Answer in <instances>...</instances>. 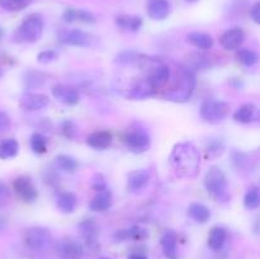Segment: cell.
<instances>
[{"mask_svg": "<svg viewBox=\"0 0 260 259\" xmlns=\"http://www.w3.org/2000/svg\"><path fill=\"white\" fill-rule=\"evenodd\" d=\"M170 165L180 178H194L200 172L201 154L193 142H178L169 156Z\"/></svg>", "mask_w": 260, "mask_h": 259, "instance_id": "cell-1", "label": "cell"}, {"mask_svg": "<svg viewBox=\"0 0 260 259\" xmlns=\"http://www.w3.org/2000/svg\"><path fill=\"white\" fill-rule=\"evenodd\" d=\"M196 89V76L192 69L182 68L178 69L173 85L169 86L164 93V98L167 101L175 102V103H184L189 101Z\"/></svg>", "mask_w": 260, "mask_h": 259, "instance_id": "cell-2", "label": "cell"}, {"mask_svg": "<svg viewBox=\"0 0 260 259\" xmlns=\"http://www.w3.org/2000/svg\"><path fill=\"white\" fill-rule=\"evenodd\" d=\"M45 22L38 13L27 15L13 35V40L17 43H35L42 37Z\"/></svg>", "mask_w": 260, "mask_h": 259, "instance_id": "cell-3", "label": "cell"}, {"mask_svg": "<svg viewBox=\"0 0 260 259\" xmlns=\"http://www.w3.org/2000/svg\"><path fill=\"white\" fill-rule=\"evenodd\" d=\"M205 187L208 195L215 201L225 203L230 200L229 183L225 173L218 167H211L205 175Z\"/></svg>", "mask_w": 260, "mask_h": 259, "instance_id": "cell-4", "label": "cell"}, {"mask_svg": "<svg viewBox=\"0 0 260 259\" xmlns=\"http://www.w3.org/2000/svg\"><path fill=\"white\" fill-rule=\"evenodd\" d=\"M24 245L32 251H45L51 248L53 243L52 234L48 229L35 226L25 230L23 236Z\"/></svg>", "mask_w": 260, "mask_h": 259, "instance_id": "cell-5", "label": "cell"}, {"mask_svg": "<svg viewBox=\"0 0 260 259\" xmlns=\"http://www.w3.org/2000/svg\"><path fill=\"white\" fill-rule=\"evenodd\" d=\"M201 117L206 122L212 124H217L225 121L226 117L230 113V106L226 102L218 99H206L201 104L200 109Z\"/></svg>", "mask_w": 260, "mask_h": 259, "instance_id": "cell-6", "label": "cell"}, {"mask_svg": "<svg viewBox=\"0 0 260 259\" xmlns=\"http://www.w3.org/2000/svg\"><path fill=\"white\" fill-rule=\"evenodd\" d=\"M123 142L129 151L135 154H142L151 146V139L144 128H132L123 136Z\"/></svg>", "mask_w": 260, "mask_h": 259, "instance_id": "cell-7", "label": "cell"}, {"mask_svg": "<svg viewBox=\"0 0 260 259\" xmlns=\"http://www.w3.org/2000/svg\"><path fill=\"white\" fill-rule=\"evenodd\" d=\"M58 41L62 45L74 47H90L94 43V37L81 29H62L58 33Z\"/></svg>", "mask_w": 260, "mask_h": 259, "instance_id": "cell-8", "label": "cell"}, {"mask_svg": "<svg viewBox=\"0 0 260 259\" xmlns=\"http://www.w3.org/2000/svg\"><path fill=\"white\" fill-rule=\"evenodd\" d=\"M85 254L83 244L71 238L61 239L56 244V255L58 259H83Z\"/></svg>", "mask_w": 260, "mask_h": 259, "instance_id": "cell-9", "label": "cell"}, {"mask_svg": "<svg viewBox=\"0 0 260 259\" xmlns=\"http://www.w3.org/2000/svg\"><path fill=\"white\" fill-rule=\"evenodd\" d=\"M79 229L83 235V246L84 249H88L91 253H95L99 249L98 243V226L93 220H85L79 225Z\"/></svg>", "mask_w": 260, "mask_h": 259, "instance_id": "cell-10", "label": "cell"}, {"mask_svg": "<svg viewBox=\"0 0 260 259\" xmlns=\"http://www.w3.org/2000/svg\"><path fill=\"white\" fill-rule=\"evenodd\" d=\"M13 188H14L15 193L22 198L24 202L32 203L37 200L38 192L37 188L35 187V184L32 183V180L28 177H18L15 178L14 182H13Z\"/></svg>", "mask_w": 260, "mask_h": 259, "instance_id": "cell-11", "label": "cell"}, {"mask_svg": "<svg viewBox=\"0 0 260 259\" xmlns=\"http://www.w3.org/2000/svg\"><path fill=\"white\" fill-rule=\"evenodd\" d=\"M51 91H52L53 98L65 106H75L80 99L78 90L74 86L66 85V84H56L52 86Z\"/></svg>", "mask_w": 260, "mask_h": 259, "instance_id": "cell-12", "label": "cell"}, {"mask_svg": "<svg viewBox=\"0 0 260 259\" xmlns=\"http://www.w3.org/2000/svg\"><path fill=\"white\" fill-rule=\"evenodd\" d=\"M50 104V99L42 93H25L19 101V107L24 111H40Z\"/></svg>", "mask_w": 260, "mask_h": 259, "instance_id": "cell-13", "label": "cell"}, {"mask_svg": "<svg viewBox=\"0 0 260 259\" xmlns=\"http://www.w3.org/2000/svg\"><path fill=\"white\" fill-rule=\"evenodd\" d=\"M245 41V32L241 28H231L222 33L220 43L225 50L234 51L239 50Z\"/></svg>", "mask_w": 260, "mask_h": 259, "instance_id": "cell-14", "label": "cell"}, {"mask_svg": "<svg viewBox=\"0 0 260 259\" xmlns=\"http://www.w3.org/2000/svg\"><path fill=\"white\" fill-rule=\"evenodd\" d=\"M156 93V89L149 80V78H142L140 80L135 81L129 90L127 91V96L129 99H145L149 96L154 95Z\"/></svg>", "mask_w": 260, "mask_h": 259, "instance_id": "cell-15", "label": "cell"}, {"mask_svg": "<svg viewBox=\"0 0 260 259\" xmlns=\"http://www.w3.org/2000/svg\"><path fill=\"white\" fill-rule=\"evenodd\" d=\"M149 236V231L146 230L145 228L139 225L131 226L128 229H124V230H119L116 231L113 235L114 241L117 243H122V241H127V240H135V241H140L144 240Z\"/></svg>", "mask_w": 260, "mask_h": 259, "instance_id": "cell-16", "label": "cell"}, {"mask_svg": "<svg viewBox=\"0 0 260 259\" xmlns=\"http://www.w3.org/2000/svg\"><path fill=\"white\" fill-rule=\"evenodd\" d=\"M172 7L168 0H149L147 14L152 20H164L169 17Z\"/></svg>", "mask_w": 260, "mask_h": 259, "instance_id": "cell-17", "label": "cell"}, {"mask_svg": "<svg viewBox=\"0 0 260 259\" xmlns=\"http://www.w3.org/2000/svg\"><path fill=\"white\" fill-rule=\"evenodd\" d=\"M112 205H113V196L111 190L106 188L96 192V195L89 203V208L94 212H104V211H108Z\"/></svg>", "mask_w": 260, "mask_h": 259, "instance_id": "cell-18", "label": "cell"}, {"mask_svg": "<svg viewBox=\"0 0 260 259\" xmlns=\"http://www.w3.org/2000/svg\"><path fill=\"white\" fill-rule=\"evenodd\" d=\"M160 244L167 259H178V236L174 231H165L160 239Z\"/></svg>", "mask_w": 260, "mask_h": 259, "instance_id": "cell-19", "label": "cell"}, {"mask_svg": "<svg viewBox=\"0 0 260 259\" xmlns=\"http://www.w3.org/2000/svg\"><path fill=\"white\" fill-rule=\"evenodd\" d=\"M150 180V173L146 169L134 170L127 175V188L131 192H139L144 189Z\"/></svg>", "mask_w": 260, "mask_h": 259, "instance_id": "cell-20", "label": "cell"}, {"mask_svg": "<svg viewBox=\"0 0 260 259\" xmlns=\"http://www.w3.org/2000/svg\"><path fill=\"white\" fill-rule=\"evenodd\" d=\"M113 141V136L108 131H96L93 132L86 139V144L95 150H106L111 146Z\"/></svg>", "mask_w": 260, "mask_h": 259, "instance_id": "cell-21", "label": "cell"}, {"mask_svg": "<svg viewBox=\"0 0 260 259\" xmlns=\"http://www.w3.org/2000/svg\"><path fill=\"white\" fill-rule=\"evenodd\" d=\"M226 239H228V233H226L225 229L221 228V226H215V228L211 229L210 234H208V248L213 251H220L225 245Z\"/></svg>", "mask_w": 260, "mask_h": 259, "instance_id": "cell-22", "label": "cell"}, {"mask_svg": "<svg viewBox=\"0 0 260 259\" xmlns=\"http://www.w3.org/2000/svg\"><path fill=\"white\" fill-rule=\"evenodd\" d=\"M63 20L68 23L71 22H83V23H94L95 17L90 12L85 9H75V8H69L63 12Z\"/></svg>", "mask_w": 260, "mask_h": 259, "instance_id": "cell-23", "label": "cell"}, {"mask_svg": "<svg viewBox=\"0 0 260 259\" xmlns=\"http://www.w3.org/2000/svg\"><path fill=\"white\" fill-rule=\"evenodd\" d=\"M56 205L62 213H73L78 205V198L73 192H60L56 200Z\"/></svg>", "mask_w": 260, "mask_h": 259, "instance_id": "cell-24", "label": "cell"}, {"mask_svg": "<svg viewBox=\"0 0 260 259\" xmlns=\"http://www.w3.org/2000/svg\"><path fill=\"white\" fill-rule=\"evenodd\" d=\"M187 41L198 50L207 51L213 47V40L210 35L205 32H190L187 36Z\"/></svg>", "mask_w": 260, "mask_h": 259, "instance_id": "cell-25", "label": "cell"}, {"mask_svg": "<svg viewBox=\"0 0 260 259\" xmlns=\"http://www.w3.org/2000/svg\"><path fill=\"white\" fill-rule=\"evenodd\" d=\"M188 216L193 221H196V222L205 223L211 218V211L203 203L194 202L192 205H189V207H188Z\"/></svg>", "mask_w": 260, "mask_h": 259, "instance_id": "cell-26", "label": "cell"}, {"mask_svg": "<svg viewBox=\"0 0 260 259\" xmlns=\"http://www.w3.org/2000/svg\"><path fill=\"white\" fill-rule=\"evenodd\" d=\"M233 117L238 123H250V122H253L256 117V107L251 103L243 104V106L239 107V108L234 112Z\"/></svg>", "mask_w": 260, "mask_h": 259, "instance_id": "cell-27", "label": "cell"}, {"mask_svg": "<svg viewBox=\"0 0 260 259\" xmlns=\"http://www.w3.org/2000/svg\"><path fill=\"white\" fill-rule=\"evenodd\" d=\"M116 24L122 29L129 32H137L142 27V19L137 15H118L116 18Z\"/></svg>", "mask_w": 260, "mask_h": 259, "instance_id": "cell-28", "label": "cell"}, {"mask_svg": "<svg viewBox=\"0 0 260 259\" xmlns=\"http://www.w3.org/2000/svg\"><path fill=\"white\" fill-rule=\"evenodd\" d=\"M18 151H19V142L15 139H7L0 142V159H12L17 156Z\"/></svg>", "mask_w": 260, "mask_h": 259, "instance_id": "cell-29", "label": "cell"}, {"mask_svg": "<svg viewBox=\"0 0 260 259\" xmlns=\"http://www.w3.org/2000/svg\"><path fill=\"white\" fill-rule=\"evenodd\" d=\"M24 81L25 86L29 89H35V88H40L45 84L46 81V75L41 71H36V70H29L24 74Z\"/></svg>", "mask_w": 260, "mask_h": 259, "instance_id": "cell-30", "label": "cell"}, {"mask_svg": "<svg viewBox=\"0 0 260 259\" xmlns=\"http://www.w3.org/2000/svg\"><path fill=\"white\" fill-rule=\"evenodd\" d=\"M56 167L65 173H74L78 169V161L70 155L60 154L55 159Z\"/></svg>", "mask_w": 260, "mask_h": 259, "instance_id": "cell-31", "label": "cell"}, {"mask_svg": "<svg viewBox=\"0 0 260 259\" xmlns=\"http://www.w3.org/2000/svg\"><path fill=\"white\" fill-rule=\"evenodd\" d=\"M259 189L256 185H253V187H250L246 190L245 196H244V206H245L246 210L253 211L259 207Z\"/></svg>", "mask_w": 260, "mask_h": 259, "instance_id": "cell-32", "label": "cell"}, {"mask_svg": "<svg viewBox=\"0 0 260 259\" xmlns=\"http://www.w3.org/2000/svg\"><path fill=\"white\" fill-rule=\"evenodd\" d=\"M236 57H238L239 62H241L246 68H251L258 62V55L255 51L248 50V48H239L236 52Z\"/></svg>", "mask_w": 260, "mask_h": 259, "instance_id": "cell-33", "label": "cell"}, {"mask_svg": "<svg viewBox=\"0 0 260 259\" xmlns=\"http://www.w3.org/2000/svg\"><path fill=\"white\" fill-rule=\"evenodd\" d=\"M30 149L35 154H45L47 151V139L40 132H35L30 136Z\"/></svg>", "mask_w": 260, "mask_h": 259, "instance_id": "cell-34", "label": "cell"}, {"mask_svg": "<svg viewBox=\"0 0 260 259\" xmlns=\"http://www.w3.org/2000/svg\"><path fill=\"white\" fill-rule=\"evenodd\" d=\"M29 4V0H0V7L7 12H19Z\"/></svg>", "mask_w": 260, "mask_h": 259, "instance_id": "cell-35", "label": "cell"}, {"mask_svg": "<svg viewBox=\"0 0 260 259\" xmlns=\"http://www.w3.org/2000/svg\"><path fill=\"white\" fill-rule=\"evenodd\" d=\"M141 55L135 51H124L121 52L116 58V62L121 63V65H132V63H139Z\"/></svg>", "mask_w": 260, "mask_h": 259, "instance_id": "cell-36", "label": "cell"}, {"mask_svg": "<svg viewBox=\"0 0 260 259\" xmlns=\"http://www.w3.org/2000/svg\"><path fill=\"white\" fill-rule=\"evenodd\" d=\"M223 150H225V146L221 141H210L206 146V152H207V156L210 157H218L220 155H222Z\"/></svg>", "mask_w": 260, "mask_h": 259, "instance_id": "cell-37", "label": "cell"}, {"mask_svg": "<svg viewBox=\"0 0 260 259\" xmlns=\"http://www.w3.org/2000/svg\"><path fill=\"white\" fill-rule=\"evenodd\" d=\"M58 57L57 51L55 50H43L37 55V61L40 63H50Z\"/></svg>", "mask_w": 260, "mask_h": 259, "instance_id": "cell-38", "label": "cell"}, {"mask_svg": "<svg viewBox=\"0 0 260 259\" xmlns=\"http://www.w3.org/2000/svg\"><path fill=\"white\" fill-rule=\"evenodd\" d=\"M91 187H93V189L96 190V192H99V190H102V189H106L107 183H106V179H104L103 175L102 174L94 175L93 179H91Z\"/></svg>", "mask_w": 260, "mask_h": 259, "instance_id": "cell-39", "label": "cell"}, {"mask_svg": "<svg viewBox=\"0 0 260 259\" xmlns=\"http://www.w3.org/2000/svg\"><path fill=\"white\" fill-rule=\"evenodd\" d=\"M62 134L68 139H74L76 135V127L71 121H65L62 123Z\"/></svg>", "mask_w": 260, "mask_h": 259, "instance_id": "cell-40", "label": "cell"}, {"mask_svg": "<svg viewBox=\"0 0 260 259\" xmlns=\"http://www.w3.org/2000/svg\"><path fill=\"white\" fill-rule=\"evenodd\" d=\"M9 198H10L9 189H8V187L4 184V183L0 182V207L7 205Z\"/></svg>", "mask_w": 260, "mask_h": 259, "instance_id": "cell-41", "label": "cell"}, {"mask_svg": "<svg viewBox=\"0 0 260 259\" xmlns=\"http://www.w3.org/2000/svg\"><path fill=\"white\" fill-rule=\"evenodd\" d=\"M10 127V118L5 112L0 111V132L7 131Z\"/></svg>", "mask_w": 260, "mask_h": 259, "instance_id": "cell-42", "label": "cell"}, {"mask_svg": "<svg viewBox=\"0 0 260 259\" xmlns=\"http://www.w3.org/2000/svg\"><path fill=\"white\" fill-rule=\"evenodd\" d=\"M250 17H251V19L256 23V24H259L260 23V4L259 3H255V4L251 7Z\"/></svg>", "mask_w": 260, "mask_h": 259, "instance_id": "cell-43", "label": "cell"}, {"mask_svg": "<svg viewBox=\"0 0 260 259\" xmlns=\"http://www.w3.org/2000/svg\"><path fill=\"white\" fill-rule=\"evenodd\" d=\"M8 229V221L4 216L0 215V235Z\"/></svg>", "mask_w": 260, "mask_h": 259, "instance_id": "cell-44", "label": "cell"}, {"mask_svg": "<svg viewBox=\"0 0 260 259\" xmlns=\"http://www.w3.org/2000/svg\"><path fill=\"white\" fill-rule=\"evenodd\" d=\"M128 259H147V256L141 253H134L128 256Z\"/></svg>", "mask_w": 260, "mask_h": 259, "instance_id": "cell-45", "label": "cell"}, {"mask_svg": "<svg viewBox=\"0 0 260 259\" xmlns=\"http://www.w3.org/2000/svg\"><path fill=\"white\" fill-rule=\"evenodd\" d=\"M3 37H4V29H3V28L0 27V40H2Z\"/></svg>", "mask_w": 260, "mask_h": 259, "instance_id": "cell-46", "label": "cell"}, {"mask_svg": "<svg viewBox=\"0 0 260 259\" xmlns=\"http://www.w3.org/2000/svg\"><path fill=\"white\" fill-rule=\"evenodd\" d=\"M98 259H113V258H111V256H101V258Z\"/></svg>", "mask_w": 260, "mask_h": 259, "instance_id": "cell-47", "label": "cell"}, {"mask_svg": "<svg viewBox=\"0 0 260 259\" xmlns=\"http://www.w3.org/2000/svg\"><path fill=\"white\" fill-rule=\"evenodd\" d=\"M187 2H189V3H196V2H198V0H187Z\"/></svg>", "mask_w": 260, "mask_h": 259, "instance_id": "cell-48", "label": "cell"}, {"mask_svg": "<svg viewBox=\"0 0 260 259\" xmlns=\"http://www.w3.org/2000/svg\"><path fill=\"white\" fill-rule=\"evenodd\" d=\"M2 75H3V70H2V69H0V78H2Z\"/></svg>", "mask_w": 260, "mask_h": 259, "instance_id": "cell-49", "label": "cell"}]
</instances>
